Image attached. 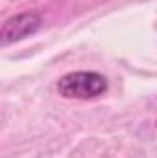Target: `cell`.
Listing matches in <instances>:
<instances>
[{"instance_id":"obj_1","label":"cell","mask_w":157,"mask_h":158,"mask_svg":"<svg viewBox=\"0 0 157 158\" xmlns=\"http://www.w3.org/2000/svg\"><path fill=\"white\" fill-rule=\"evenodd\" d=\"M59 96L67 99H94L107 90V77L100 72L78 70L65 74L56 85Z\"/></svg>"},{"instance_id":"obj_2","label":"cell","mask_w":157,"mask_h":158,"mask_svg":"<svg viewBox=\"0 0 157 158\" xmlns=\"http://www.w3.org/2000/svg\"><path fill=\"white\" fill-rule=\"evenodd\" d=\"M41 24H43V17L35 11H24V13L13 15L7 20H4L0 28V44L7 46L26 39L39 30Z\"/></svg>"}]
</instances>
